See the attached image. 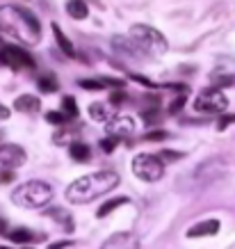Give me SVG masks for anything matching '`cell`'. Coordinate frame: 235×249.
<instances>
[{"label": "cell", "instance_id": "obj_1", "mask_svg": "<svg viewBox=\"0 0 235 249\" xmlns=\"http://www.w3.org/2000/svg\"><path fill=\"white\" fill-rule=\"evenodd\" d=\"M0 37L23 46H34L41 39V23L28 7L7 5L0 9Z\"/></svg>", "mask_w": 235, "mask_h": 249}, {"label": "cell", "instance_id": "obj_2", "mask_svg": "<svg viewBox=\"0 0 235 249\" xmlns=\"http://www.w3.org/2000/svg\"><path fill=\"white\" fill-rule=\"evenodd\" d=\"M119 185V176L114 172H94L80 176L67 188V199L71 204H89L94 199L112 192Z\"/></svg>", "mask_w": 235, "mask_h": 249}, {"label": "cell", "instance_id": "obj_3", "mask_svg": "<svg viewBox=\"0 0 235 249\" xmlns=\"http://www.w3.org/2000/svg\"><path fill=\"white\" fill-rule=\"evenodd\" d=\"M53 199V188L44 181H28L12 192V201L21 208H44Z\"/></svg>", "mask_w": 235, "mask_h": 249}, {"label": "cell", "instance_id": "obj_4", "mask_svg": "<svg viewBox=\"0 0 235 249\" xmlns=\"http://www.w3.org/2000/svg\"><path fill=\"white\" fill-rule=\"evenodd\" d=\"M130 39L149 55H162L167 51V39L162 37V32H158L151 25H144V23H135L130 28Z\"/></svg>", "mask_w": 235, "mask_h": 249}, {"label": "cell", "instance_id": "obj_5", "mask_svg": "<svg viewBox=\"0 0 235 249\" xmlns=\"http://www.w3.org/2000/svg\"><path fill=\"white\" fill-rule=\"evenodd\" d=\"M133 174L137 178H142L146 183H155L162 178L165 174V165L158 156H149V153H139L133 160Z\"/></svg>", "mask_w": 235, "mask_h": 249}, {"label": "cell", "instance_id": "obj_6", "mask_svg": "<svg viewBox=\"0 0 235 249\" xmlns=\"http://www.w3.org/2000/svg\"><path fill=\"white\" fill-rule=\"evenodd\" d=\"M228 107V98L226 94L217 87H208L197 96L194 101V110L203 114H221Z\"/></svg>", "mask_w": 235, "mask_h": 249}, {"label": "cell", "instance_id": "obj_7", "mask_svg": "<svg viewBox=\"0 0 235 249\" xmlns=\"http://www.w3.org/2000/svg\"><path fill=\"white\" fill-rule=\"evenodd\" d=\"M0 64L14 69V71L34 69V57H32L28 51H23L21 46L7 44V46H0Z\"/></svg>", "mask_w": 235, "mask_h": 249}, {"label": "cell", "instance_id": "obj_8", "mask_svg": "<svg viewBox=\"0 0 235 249\" xmlns=\"http://www.w3.org/2000/svg\"><path fill=\"white\" fill-rule=\"evenodd\" d=\"M25 160H28V153L18 144H2L0 146V165L2 167L14 169V167H21Z\"/></svg>", "mask_w": 235, "mask_h": 249}, {"label": "cell", "instance_id": "obj_9", "mask_svg": "<svg viewBox=\"0 0 235 249\" xmlns=\"http://www.w3.org/2000/svg\"><path fill=\"white\" fill-rule=\"evenodd\" d=\"M105 130L110 137H128L135 133V119L126 114H117L105 124Z\"/></svg>", "mask_w": 235, "mask_h": 249}, {"label": "cell", "instance_id": "obj_10", "mask_svg": "<svg viewBox=\"0 0 235 249\" xmlns=\"http://www.w3.org/2000/svg\"><path fill=\"white\" fill-rule=\"evenodd\" d=\"M101 249H139V238L130 231H119V233L110 235Z\"/></svg>", "mask_w": 235, "mask_h": 249}, {"label": "cell", "instance_id": "obj_11", "mask_svg": "<svg viewBox=\"0 0 235 249\" xmlns=\"http://www.w3.org/2000/svg\"><path fill=\"white\" fill-rule=\"evenodd\" d=\"M112 46L119 51V53H126L130 55V57H144V53H142V48L128 37H123V35H117V37H112Z\"/></svg>", "mask_w": 235, "mask_h": 249}, {"label": "cell", "instance_id": "obj_12", "mask_svg": "<svg viewBox=\"0 0 235 249\" xmlns=\"http://www.w3.org/2000/svg\"><path fill=\"white\" fill-rule=\"evenodd\" d=\"M7 238L12 242H18V245H25V242H34V240H46V233H34L32 229L28 227H16L7 233Z\"/></svg>", "mask_w": 235, "mask_h": 249}, {"label": "cell", "instance_id": "obj_13", "mask_svg": "<svg viewBox=\"0 0 235 249\" xmlns=\"http://www.w3.org/2000/svg\"><path fill=\"white\" fill-rule=\"evenodd\" d=\"M219 231V219H203L194 227L187 229V238H203V235H215Z\"/></svg>", "mask_w": 235, "mask_h": 249}, {"label": "cell", "instance_id": "obj_14", "mask_svg": "<svg viewBox=\"0 0 235 249\" xmlns=\"http://www.w3.org/2000/svg\"><path fill=\"white\" fill-rule=\"evenodd\" d=\"M14 107L18 112H25V114H37L39 107H41V101L37 96H32V94H23L14 101Z\"/></svg>", "mask_w": 235, "mask_h": 249}, {"label": "cell", "instance_id": "obj_15", "mask_svg": "<svg viewBox=\"0 0 235 249\" xmlns=\"http://www.w3.org/2000/svg\"><path fill=\"white\" fill-rule=\"evenodd\" d=\"M89 117L96 121H110L114 117L112 114V107H110V103H91L89 106Z\"/></svg>", "mask_w": 235, "mask_h": 249}, {"label": "cell", "instance_id": "obj_16", "mask_svg": "<svg viewBox=\"0 0 235 249\" xmlns=\"http://www.w3.org/2000/svg\"><path fill=\"white\" fill-rule=\"evenodd\" d=\"M50 28H53V32H55V39H57V44H60V48H62V51H64V55H67V57H76V55H78V53H76V48H73V44L68 41V37H67V35L62 32V28H60V25H57V23H53Z\"/></svg>", "mask_w": 235, "mask_h": 249}, {"label": "cell", "instance_id": "obj_17", "mask_svg": "<svg viewBox=\"0 0 235 249\" xmlns=\"http://www.w3.org/2000/svg\"><path fill=\"white\" fill-rule=\"evenodd\" d=\"M68 153H71V158L78 160V162H87V160L91 158L89 144H84V142H73L68 146Z\"/></svg>", "mask_w": 235, "mask_h": 249}, {"label": "cell", "instance_id": "obj_18", "mask_svg": "<svg viewBox=\"0 0 235 249\" xmlns=\"http://www.w3.org/2000/svg\"><path fill=\"white\" fill-rule=\"evenodd\" d=\"M128 201H130L128 196H112V199H107L105 204H103V206L99 208V217H101V219L107 217L110 213H114L117 208H119V206H126Z\"/></svg>", "mask_w": 235, "mask_h": 249}, {"label": "cell", "instance_id": "obj_19", "mask_svg": "<svg viewBox=\"0 0 235 249\" xmlns=\"http://www.w3.org/2000/svg\"><path fill=\"white\" fill-rule=\"evenodd\" d=\"M67 12L73 16V18L83 21V18H87V14H89V7H87V2H83V0H68Z\"/></svg>", "mask_w": 235, "mask_h": 249}, {"label": "cell", "instance_id": "obj_20", "mask_svg": "<svg viewBox=\"0 0 235 249\" xmlns=\"http://www.w3.org/2000/svg\"><path fill=\"white\" fill-rule=\"evenodd\" d=\"M37 87L41 94H55V91L60 89V83H57L55 76H41L37 80Z\"/></svg>", "mask_w": 235, "mask_h": 249}, {"label": "cell", "instance_id": "obj_21", "mask_svg": "<svg viewBox=\"0 0 235 249\" xmlns=\"http://www.w3.org/2000/svg\"><path fill=\"white\" fill-rule=\"evenodd\" d=\"M46 215H48V217H53L55 222H64L67 231H73V219H71V215H68L64 208H50Z\"/></svg>", "mask_w": 235, "mask_h": 249}, {"label": "cell", "instance_id": "obj_22", "mask_svg": "<svg viewBox=\"0 0 235 249\" xmlns=\"http://www.w3.org/2000/svg\"><path fill=\"white\" fill-rule=\"evenodd\" d=\"M62 112L68 117V121H73L78 117V103L73 96H64L62 98Z\"/></svg>", "mask_w": 235, "mask_h": 249}, {"label": "cell", "instance_id": "obj_23", "mask_svg": "<svg viewBox=\"0 0 235 249\" xmlns=\"http://www.w3.org/2000/svg\"><path fill=\"white\" fill-rule=\"evenodd\" d=\"M53 142H55V144H67V142L73 144V142H78V140L73 137V130H71V128H62L60 133H55Z\"/></svg>", "mask_w": 235, "mask_h": 249}, {"label": "cell", "instance_id": "obj_24", "mask_svg": "<svg viewBox=\"0 0 235 249\" xmlns=\"http://www.w3.org/2000/svg\"><path fill=\"white\" fill-rule=\"evenodd\" d=\"M46 121H48V124H53V126L64 128V126H67V121H68V117L64 112H48L46 114Z\"/></svg>", "mask_w": 235, "mask_h": 249}, {"label": "cell", "instance_id": "obj_25", "mask_svg": "<svg viewBox=\"0 0 235 249\" xmlns=\"http://www.w3.org/2000/svg\"><path fill=\"white\" fill-rule=\"evenodd\" d=\"M80 87H83V89H94V91H101L103 89V87H105V85H103V80H94V78H84V80H80Z\"/></svg>", "mask_w": 235, "mask_h": 249}, {"label": "cell", "instance_id": "obj_26", "mask_svg": "<svg viewBox=\"0 0 235 249\" xmlns=\"http://www.w3.org/2000/svg\"><path fill=\"white\" fill-rule=\"evenodd\" d=\"M167 140V130H149L144 135V142H162Z\"/></svg>", "mask_w": 235, "mask_h": 249}, {"label": "cell", "instance_id": "obj_27", "mask_svg": "<svg viewBox=\"0 0 235 249\" xmlns=\"http://www.w3.org/2000/svg\"><path fill=\"white\" fill-rule=\"evenodd\" d=\"M213 83H215V87H217V89H219V87H228V85L235 83V76H219V73H215Z\"/></svg>", "mask_w": 235, "mask_h": 249}, {"label": "cell", "instance_id": "obj_28", "mask_svg": "<svg viewBox=\"0 0 235 249\" xmlns=\"http://www.w3.org/2000/svg\"><path fill=\"white\" fill-rule=\"evenodd\" d=\"M185 98H187V94H181V96H176L174 101H171V106H169V114L181 112L183 106H185Z\"/></svg>", "mask_w": 235, "mask_h": 249}, {"label": "cell", "instance_id": "obj_29", "mask_svg": "<svg viewBox=\"0 0 235 249\" xmlns=\"http://www.w3.org/2000/svg\"><path fill=\"white\" fill-rule=\"evenodd\" d=\"M101 149H103V153H112L117 149V137H105L101 142Z\"/></svg>", "mask_w": 235, "mask_h": 249}, {"label": "cell", "instance_id": "obj_30", "mask_svg": "<svg viewBox=\"0 0 235 249\" xmlns=\"http://www.w3.org/2000/svg\"><path fill=\"white\" fill-rule=\"evenodd\" d=\"M123 101H128V94L126 91H112V96H110V106H119Z\"/></svg>", "mask_w": 235, "mask_h": 249}, {"label": "cell", "instance_id": "obj_31", "mask_svg": "<svg viewBox=\"0 0 235 249\" xmlns=\"http://www.w3.org/2000/svg\"><path fill=\"white\" fill-rule=\"evenodd\" d=\"M231 124H235V114H226V117H221L217 121V130H226Z\"/></svg>", "mask_w": 235, "mask_h": 249}, {"label": "cell", "instance_id": "obj_32", "mask_svg": "<svg viewBox=\"0 0 235 249\" xmlns=\"http://www.w3.org/2000/svg\"><path fill=\"white\" fill-rule=\"evenodd\" d=\"M158 158H160V160H169V162H171V160L183 158V153H178V151H162Z\"/></svg>", "mask_w": 235, "mask_h": 249}, {"label": "cell", "instance_id": "obj_33", "mask_svg": "<svg viewBox=\"0 0 235 249\" xmlns=\"http://www.w3.org/2000/svg\"><path fill=\"white\" fill-rule=\"evenodd\" d=\"M101 80H103L105 87H117V89H119V87H126V83H123V80H117V78H101Z\"/></svg>", "mask_w": 235, "mask_h": 249}, {"label": "cell", "instance_id": "obj_34", "mask_svg": "<svg viewBox=\"0 0 235 249\" xmlns=\"http://www.w3.org/2000/svg\"><path fill=\"white\" fill-rule=\"evenodd\" d=\"M142 117H144V121H149V124H153V121L160 117L158 110H151V112H142Z\"/></svg>", "mask_w": 235, "mask_h": 249}, {"label": "cell", "instance_id": "obj_35", "mask_svg": "<svg viewBox=\"0 0 235 249\" xmlns=\"http://www.w3.org/2000/svg\"><path fill=\"white\" fill-rule=\"evenodd\" d=\"M12 181H14V172H12V169L0 174V183H12Z\"/></svg>", "mask_w": 235, "mask_h": 249}, {"label": "cell", "instance_id": "obj_36", "mask_svg": "<svg viewBox=\"0 0 235 249\" xmlns=\"http://www.w3.org/2000/svg\"><path fill=\"white\" fill-rule=\"evenodd\" d=\"M130 80H137V83L146 85V87H158V85H155V83H151L149 78H142V76H130Z\"/></svg>", "mask_w": 235, "mask_h": 249}, {"label": "cell", "instance_id": "obj_37", "mask_svg": "<svg viewBox=\"0 0 235 249\" xmlns=\"http://www.w3.org/2000/svg\"><path fill=\"white\" fill-rule=\"evenodd\" d=\"M67 247H73V242H71V240H62V242H55V245H50L48 249H67Z\"/></svg>", "mask_w": 235, "mask_h": 249}, {"label": "cell", "instance_id": "obj_38", "mask_svg": "<svg viewBox=\"0 0 235 249\" xmlns=\"http://www.w3.org/2000/svg\"><path fill=\"white\" fill-rule=\"evenodd\" d=\"M0 119H9V107H5L0 103Z\"/></svg>", "mask_w": 235, "mask_h": 249}, {"label": "cell", "instance_id": "obj_39", "mask_svg": "<svg viewBox=\"0 0 235 249\" xmlns=\"http://www.w3.org/2000/svg\"><path fill=\"white\" fill-rule=\"evenodd\" d=\"M2 233H7V219L5 217H0V235Z\"/></svg>", "mask_w": 235, "mask_h": 249}, {"label": "cell", "instance_id": "obj_40", "mask_svg": "<svg viewBox=\"0 0 235 249\" xmlns=\"http://www.w3.org/2000/svg\"><path fill=\"white\" fill-rule=\"evenodd\" d=\"M0 249H9V247H0Z\"/></svg>", "mask_w": 235, "mask_h": 249}, {"label": "cell", "instance_id": "obj_41", "mask_svg": "<svg viewBox=\"0 0 235 249\" xmlns=\"http://www.w3.org/2000/svg\"><path fill=\"white\" fill-rule=\"evenodd\" d=\"M23 249H30V247H23Z\"/></svg>", "mask_w": 235, "mask_h": 249}, {"label": "cell", "instance_id": "obj_42", "mask_svg": "<svg viewBox=\"0 0 235 249\" xmlns=\"http://www.w3.org/2000/svg\"><path fill=\"white\" fill-rule=\"evenodd\" d=\"M0 137H2V135H0Z\"/></svg>", "mask_w": 235, "mask_h": 249}]
</instances>
